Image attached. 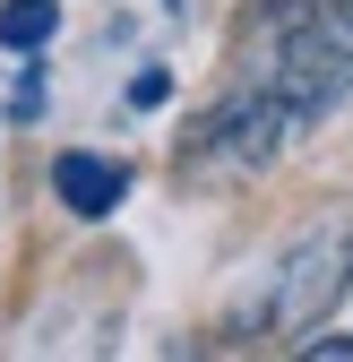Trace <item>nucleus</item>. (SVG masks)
I'll list each match as a JSON object with an SVG mask.
<instances>
[{
  "label": "nucleus",
  "instance_id": "nucleus-11",
  "mask_svg": "<svg viewBox=\"0 0 353 362\" xmlns=\"http://www.w3.org/2000/svg\"><path fill=\"white\" fill-rule=\"evenodd\" d=\"M164 9H181V0H164Z\"/></svg>",
  "mask_w": 353,
  "mask_h": 362
},
{
  "label": "nucleus",
  "instance_id": "nucleus-5",
  "mask_svg": "<svg viewBox=\"0 0 353 362\" xmlns=\"http://www.w3.org/2000/svg\"><path fill=\"white\" fill-rule=\"evenodd\" d=\"M258 26H268V35H301V43H328V52L353 61V0H268Z\"/></svg>",
  "mask_w": 353,
  "mask_h": 362
},
{
  "label": "nucleus",
  "instance_id": "nucleus-8",
  "mask_svg": "<svg viewBox=\"0 0 353 362\" xmlns=\"http://www.w3.org/2000/svg\"><path fill=\"white\" fill-rule=\"evenodd\" d=\"M293 362H353V328H319V337H301Z\"/></svg>",
  "mask_w": 353,
  "mask_h": 362
},
{
  "label": "nucleus",
  "instance_id": "nucleus-7",
  "mask_svg": "<svg viewBox=\"0 0 353 362\" xmlns=\"http://www.w3.org/2000/svg\"><path fill=\"white\" fill-rule=\"evenodd\" d=\"M52 112V69H43V52L35 61H18V86H9V121H43Z\"/></svg>",
  "mask_w": 353,
  "mask_h": 362
},
{
  "label": "nucleus",
  "instance_id": "nucleus-1",
  "mask_svg": "<svg viewBox=\"0 0 353 362\" xmlns=\"http://www.w3.org/2000/svg\"><path fill=\"white\" fill-rule=\"evenodd\" d=\"M345 276H353V267H345V242H336V233H301V242L276 259L258 310H241V320H233V337H250V345H258V337H301V328L336 302Z\"/></svg>",
  "mask_w": 353,
  "mask_h": 362
},
{
  "label": "nucleus",
  "instance_id": "nucleus-9",
  "mask_svg": "<svg viewBox=\"0 0 353 362\" xmlns=\"http://www.w3.org/2000/svg\"><path fill=\"white\" fill-rule=\"evenodd\" d=\"M164 95H172L164 69H138V78H129V112H164Z\"/></svg>",
  "mask_w": 353,
  "mask_h": 362
},
{
  "label": "nucleus",
  "instance_id": "nucleus-4",
  "mask_svg": "<svg viewBox=\"0 0 353 362\" xmlns=\"http://www.w3.org/2000/svg\"><path fill=\"white\" fill-rule=\"evenodd\" d=\"M52 199H61L78 224H104V216L129 199V164H121V156H95V147H69V156H52Z\"/></svg>",
  "mask_w": 353,
  "mask_h": 362
},
{
  "label": "nucleus",
  "instance_id": "nucleus-2",
  "mask_svg": "<svg viewBox=\"0 0 353 362\" xmlns=\"http://www.w3.org/2000/svg\"><path fill=\"white\" fill-rule=\"evenodd\" d=\"M276 139H285V112H276L268 86H250V95L207 104V112L181 129V156H190V173H207V181H241V173H258V164L276 156Z\"/></svg>",
  "mask_w": 353,
  "mask_h": 362
},
{
  "label": "nucleus",
  "instance_id": "nucleus-10",
  "mask_svg": "<svg viewBox=\"0 0 353 362\" xmlns=\"http://www.w3.org/2000/svg\"><path fill=\"white\" fill-rule=\"evenodd\" d=\"M345 267H353V233H345Z\"/></svg>",
  "mask_w": 353,
  "mask_h": 362
},
{
  "label": "nucleus",
  "instance_id": "nucleus-3",
  "mask_svg": "<svg viewBox=\"0 0 353 362\" xmlns=\"http://www.w3.org/2000/svg\"><path fill=\"white\" fill-rule=\"evenodd\" d=\"M268 95L285 112V129H311L328 112L353 104V61L328 52V43H301V35H276V69H268Z\"/></svg>",
  "mask_w": 353,
  "mask_h": 362
},
{
  "label": "nucleus",
  "instance_id": "nucleus-6",
  "mask_svg": "<svg viewBox=\"0 0 353 362\" xmlns=\"http://www.w3.org/2000/svg\"><path fill=\"white\" fill-rule=\"evenodd\" d=\"M52 35H61V0H0V52L9 61L52 52Z\"/></svg>",
  "mask_w": 353,
  "mask_h": 362
}]
</instances>
